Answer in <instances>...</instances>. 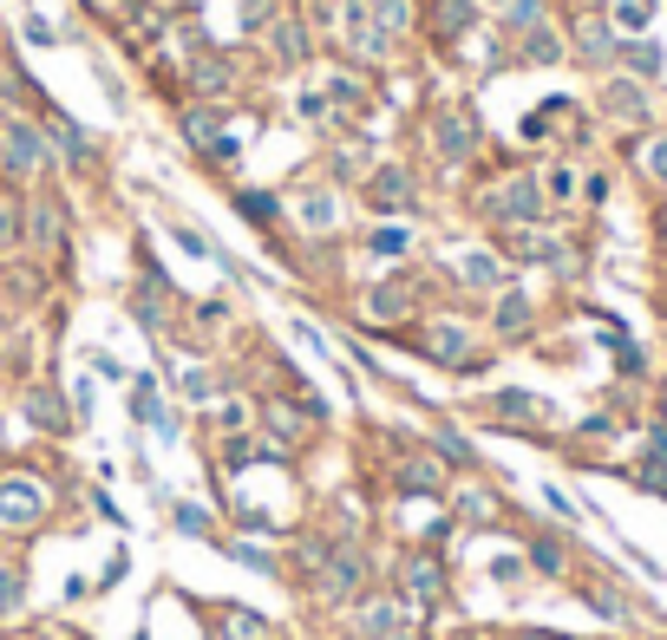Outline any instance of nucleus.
I'll use <instances>...</instances> for the list:
<instances>
[{
    "instance_id": "1",
    "label": "nucleus",
    "mask_w": 667,
    "mask_h": 640,
    "mask_svg": "<svg viewBox=\"0 0 667 640\" xmlns=\"http://www.w3.org/2000/svg\"><path fill=\"white\" fill-rule=\"evenodd\" d=\"M308 576H314V595L327 608H347L367 595V556L360 550H327V543H308Z\"/></svg>"
},
{
    "instance_id": "2",
    "label": "nucleus",
    "mask_w": 667,
    "mask_h": 640,
    "mask_svg": "<svg viewBox=\"0 0 667 640\" xmlns=\"http://www.w3.org/2000/svg\"><path fill=\"white\" fill-rule=\"evenodd\" d=\"M46 164H52L46 124H33V118L7 111V118H0V177H7V183H33Z\"/></svg>"
},
{
    "instance_id": "3",
    "label": "nucleus",
    "mask_w": 667,
    "mask_h": 640,
    "mask_svg": "<svg viewBox=\"0 0 667 640\" xmlns=\"http://www.w3.org/2000/svg\"><path fill=\"white\" fill-rule=\"evenodd\" d=\"M478 216L485 222H498V229H517V222H537L544 216V183L524 170V177H504V183H491L485 196H478Z\"/></svg>"
},
{
    "instance_id": "4",
    "label": "nucleus",
    "mask_w": 667,
    "mask_h": 640,
    "mask_svg": "<svg viewBox=\"0 0 667 640\" xmlns=\"http://www.w3.org/2000/svg\"><path fill=\"white\" fill-rule=\"evenodd\" d=\"M255 419H262V432H269L275 451H295V445L321 425V406H314V399H262Z\"/></svg>"
},
{
    "instance_id": "5",
    "label": "nucleus",
    "mask_w": 667,
    "mask_h": 640,
    "mask_svg": "<svg viewBox=\"0 0 667 640\" xmlns=\"http://www.w3.org/2000/svg\"><path fill=\"white\" fill-rule=\"evenodd\" d=\"M46 510H52V497H46L39 478H26V471L0 478V530H39Z\"/></svg>"
},
{
    "instance_id": "6",
    "label": "nucleus",
    "mask_w": 667,
    "mask_h": 640,
    "mask_svg": "<svg viewBox=\"0 0 667 640\" xmlns=\"http://www.w3.org/2000/svg\"><path fill=\"white\" fill-rule=\"evenodd\" d=\"M400 602L406 608H439L445 602V563L432 550H406L400 556Z\"/></svg>"
},
{
    "instance_id": "7",
    "label": "nucleus",
    "mask_w": 667,
    "mask_h": 640,
    "mask_svg": "<svg viewBox=\"0 0 667 640\" xmlns=\"http://www.w3.org/2000/svg\"><path fill=\"white\" fill-rule=\"evenodd\" d=\"M419 353H426L432 366H445V373H472V366H478V353H472V327H458V321H432V327H419Z\"/></svg>"
},
{
    "instance_id": "8",
    "label": "nucleus",
    "mask_w": 667,
    "mask_h": 640,
    "mask_svg": "<svg viewBox=\"0 0 667 640\" xmlns=\"http://www.w3.org/2000/svg\"><path fill=\"white\" fill-rule=\"evenodd\" d=\"M360 196H367V209H380V216H406V209L419 203V183H413V170H400V164H380V170H367Z\"/></svg>"
},
{
    "instance_id": "9",
    "label": "nucleus",
    "mask_w": 667,
    "mask_h": 640,
    "mask_svg": "<svg viewBox=\"0 0 667 640\" xmlns=\"http://www.w3.org/2000/svg\"><path fill=\"white\" fill-rule=\"evenodd\" d=\"M26 249H33L39 262H59V255H65V209H59L52 196H33V203H26Z\"/></svg>"
},
{
    "instance_id": "10",
    "label": "nucleus",
    "mask_w": 667,
    "mask_h": 640,
    "mask_svg": "<svg viewBox=\"0 0 667 640\" xmlns=\"http://www.w3.org/2000/svg\"><path fill=\"white\" fill-rule=\"evenodd\" d=\"M432 150L458 170V164H472V150H478V124L465 118V111H439L432 118Z\"/></svg>"
},
{
    "instance_id": "11",
    "label": "nucleus",
    "mask_w": 667,
    "mask_h": 640,
    "mask_svg": "<svg viewBox=\"0 0 667 640\" xmlns=\"http://www.w3.org/2000/svg\"><path fill=\"white\" fill-rule=\"evenodd\" d=\"M616 52H622L616 26H609L603 13H583V20H576V59H583V65H609Z\"/></svg>"
},
{
    "instance_id": "12",
    "label": "nucleus",
    "mask_w": 667,
    "mask_h": 640,
    "mask_svg": "<svg viewBox=\"0 0 667 640\" xmlns=\"http://www.w3.org/2000/svg\"><path fill=\"white\" fill-rule=\"evenodd\" d=\"M46 144H52L65 164H79V170H92V164H98V157H92V137H85L65 111H46Z\"/></svg>"
},
{
    "instance_id": "13",
    "label": "nucleus",
    "mask_w": 667,
    "mask_h": 640,
    "mask_svg": "<svg viewBox=\"0 0 667 640\" xmlns=\"http://www.w3.org/2000/svg\"><path fill=\"white\" fill-rule=\"evenodd\" d=\"M419 301H413V281H380V288H367L360 294V314L367 321H406Z\"/></svg>"
},
{
    "instance_id": "14",
    "label": "nucleus",
    "mask_w": 667,
    "mask_h": 640,
    "mask_svg": "<svg viewBox=\"0 0 667 640\" xmlns=\"http://www.w3.org/2000/svg\"><path fill=\"white\" fill-rule=\"evenodd\" d=\"M603 111H609L616 124H642V118H648V92H642L635 79H609V85H603Z\"/></svg>"
},
{
    "instance_id": "15",
    "label": "nucleus",
    "mask_w": 667,
    "mask_h": 640,
    "mask_svg": "<svg viewBox=\"0 0 667 640\" xmlns=\"http://www.w3.org/2000/svg\"><path fill=\"white\" fill-rule=\"evenodd\" d=\"M26 419H33L39 432H52V438L72 432V412H65V399H59L52 386H33V393H26Z\"/></svg>"
},
{
    "instance_id": "16",
    "label": "nucleus",
    "mask_w": 667,
    "mask_h": 640,
    "mask_svg": "<svg viewBox=\"0 0 667 640\" xmlns=\"http://www.w3.org/2000/svg\"><path fill=\"white\" fill-rule=\"evenodd\" d=\"M400 484L419 491V497H439V491H445V458H439V451H413V458L400 464Z\"/></svg>"
},
{
    "instance_id": "17",
    "label": "nucleus",
    "mask_w": 667,
    "mask_h": 640,
    "mask_svg": "<svg viewBox=\"0 0 667 640\" xmlns=\"http://www.w3.org/2000/svg\"><path fill=\"white\" fill-rule=\"evenodd\" d=\"M210 621H216V640H269V621L249 615V608H236V602H216Z\"/></svg>"
},
{
    "instance_id": "18",
    "label": "nucleus",
    "mask_w": 667,
    "mask_h": 640,
    "mask_svg": "<svg viewBox=\"0 0 667 640\" xmlns=\"http://www.w3.org/2000/svg\"><path fill=\"white\" fill-rule=\"evenodd\" d=\"M131 419H138V425H157L164 438H177V419H170V406L157 399V379H138V386H131Z\"/></svg>"
},
{
    "instance_id": "19",
    "label": "nucleus",
    "mask_w": 667,
    "mask_h": 640,
    "mask_svg": "<svg viewBox=\"0 0 667 640\" xmlns=\"http://www.w3.org/2000/svg\"><path fill=\"white\" fill-rule=\"evenodd\" d=\"M400 621H413L400 602H367V608L354 615V635H360V640H386L393 628H400Z\"/></svg>"
},
{
    "instance_id": "20",
    "label": "nucleus",
    "mask_w": 667,
    "mask_h": 640,
    "mask_svg": "<svg viewBox=\"0 0 667 640\" xmlns=\"http://www.w3.org/2000/svg\"><path fill=\"white\" fill-rule=\"evenodd\" d=\"M190 85H196V92H203V98H223V92H229V85H236V65H229V59H223V52H203V59H196V65H190Z\"/></svg>"
},
{
    "instance_id": "21",
    "label": "nucleus",
    "mask_w": 667,
    "mask_h": 640,
    "mask_svg": "<svg viewBox=\"0 0 667 640\" xmlns=\"http://www.w3.org/2000/svg\"><path fill=\"white\" fill-rule=\"evenodd\" d=\"M269 46H275V59H282V65H301V59L314 52L301 20H275V26H269Z\"/></svg>"
},
{
    "instance_id": "22",
    "label": "nucleus",
    "mask_w": 667,
    "mask_h": 640,
    "mask_svg": "<svg viewBox=\"0 0 667 640\" xmlns=\"http://www.w3.org/2000/svg\"><path fill=\"white\" fill-rule=\"evenodd\" d=\"M13 249H26V203H20V190H0V255H13Z\"/></svg>"
},
{
    "instance_id": "23",
    "label": "nucleus",
    "mask_w": 667,
    "mask_h": 640,
    "mask_svg": "<svg viewBox=\"0 0 667 640\" xmlns=\"http://www.w3.org/2000/svg\"><path fill=\"white\" fill-rule=\"evenodd\" d=\"M347 52H354V59H386V52H393V39H386V33L360 13V20H347Z\"/></svg>"
},
{
    "instance_id": "24",
    "label": "nucleus",
    "mask_w": 667,
    "mask_h": 640,
    "mask_svg": "<svg viewBox=\"0 0 667 640\" xmlns=\"http://www.w3.org/2000/svg\"><path fill=\"white\" fill-rule=\"evenodd\" d=\"M517 46H524V59H531V65H557V59L570 52V46L557 39V26H550V20H544V26H531V33H517Z\"/></svg>"
},
{
    "instance_id": "25",
    "label": "nucleus",
    "mask_w": 667,
    "mask_h": 640,
    "mask_svg": "<svg viewBox=\"0 0 667 640\" xmlns=\"http://www.w3.org/2000/svg\"><path fill=\"white\" fill-rule=\"evenodd\" d=\"M557 242L537 229V222H517V229H504V255H517V262H544Z\"/></svg>"
},
{
    "instance_id": "26",
    "label": "nucleus",
    "mask_w": 667,
    "mask_h": 640,
    "mask_svg": "<svg viewBox=\"0 0 667 640\" xmlns=\"http://www.w3.org/2000/svg\"><path fill=\"white\" fill-rule=\"evenodd\" d=\"M485 412H491L498 425H531V419L544 412V399H531V393H498V399H485Z\"/></svg>"
},
{
    "instance_id": "27",
    "label": "nucleus",
    "mask_w": 667,
    "mask_h": 640,
    "mask_svg": "<svg viewBox=\"0 0 667 640\" xmlns=\"http://www.w3.org/2000/svg\"><path fill=\"white\" fill-rule=\"evenodd\" d=\"M458 275H465V288H498L504 281V262L485 255V249H472V255H458Z\"/></svg>"
},
{
    "instance_id": "28",
    "label": "nucleus",
    "mask_w": 667,
    "mask_h": 640,
    "mask_svg": "<svg viewBox=\"0 0 667 640\" xmlns=\"http://www.w3.org/2000/svg\"><path fill=\"white\" fill-rule=\"evenodd\" d=\"M295 216H301L308 229H334V216H341V203H334V190H308V196L295 203Z\"/></svg>"
},
{
    "instance_id": "29",
    "label": "nucleus",
    "mask_w": 667,
    "mask_h": 640,
    "mask_svg": "<svg viewBox=\"0 0 667 640\" xmlns=\"http://www.w3.org/2000/svg\"><path fill=\"white\" fill-rule=\"evenodd\" d=\"M524 327H531V294H517V288H511V294H498V334H504V340H517Z\"/></svg>"
},
{
    "instance_id": "30",
    "label": "nucleus",
    "mask_w": 667,
    "mask_h": 640,
    "mask_svg": "<svg viewBox=\"0 0 667 640\" xmlns=\"http://www.w3.org/2000/svg\"><path fill=\"white\" fill-rule=\"evenodd\" d=\"M472 26V0H432V33L439 39H458Z\"/></svg>"
},
{
    "instance_id": "31",
    "label": "nucleus",
    "mask_w": 667,
    "mask_h": 640,
    "mask_svg": "<svg viewBox=\"0 0 667 640\" xmlns=\"http://www.w3.org/2000/svg\"><path fill=\"white\" fill-rule=\"evenodd\" d=\"M26 608V569L20 563H0V621H13Z\"/></svg>"
},
{
    "instance_id": "32",
    "label": "nucleus",
    "mask_w": 667,
    "mask_h": 640,
    "mask_svg": "<svg viewBox=\"0 0 667 640\" xmlns=\"http://www.w3.org/2000/svg\"><path fill=\"white\" fill-rule=\"evenodd\" d=\"M452 510H458L465 523H491V517H498V497H491V491H478V484H465V491L452 497Z\"/></svg>"
},
{
    "instance_id": "33",
    "label": "nucleus",
    "mask_w": 667,
    "mask_h": 640,
    "mask_svg": "<svg viewBox=\"0 0 667 640\" xmlns=\"http://www.w3.org/2000/svg\"><path fill=\"white\" fill-rule=\"evenodd\" d=\"M648 20H655V0H616V13H609V26L616 33H635V39L648 33Z\"/></svg>"
},
{
    "instance_id": "34",
    "label": "nucleus",
    "mask_w": 667,
    "mask_h": 640,
    "mask_svg": "<svg viewBox=\"0 0 667 640\" xmlns=\"http://www.w3.org/2000/svg\"><path fill=\"white\" fill-rule=\"evenodd\" d=\"M367 20H373L386 39H400V33L413 26V0H373V13H367Z\"/></svg>"
},
{
    "instance_id": "35",
    "label": "nucleus",
    "mask_w": 667,
    "mask_h": 640,
    "mask_svg": "<svg viewBox=\"0 0 667 640\" xmlns=\"http://www.w3.org/2000/svg\"><path fill=\"white\" fill-rule=\"evenodd\" d=\"M183 137H190L196 150H210V144H216V111H203V105L183 111Z\"/></svg>"
},
{
    "instance_id": "36",
    "label": "nucleus",
    "mask_w": 667,
    "mask_h": 640,
    "mask_svg": "<svg viewBox=\"0 0 667 640\" xmlns=\"http://www.w3.org/2000/svg\"><path fill=\"white\" fill-rule=\"evenodd\" d=\"M537 183H544V203H570V196H576V170H570V164H557V170H544Z\"/></svg>"
},
{
    "instance_id": "37",
    "label": "nucleus",
    "mask_w": 667,
    "mask_h": 640,
    "mask_svg": "<svg viewBox=\"0 0 667 640\" xmlns=\"http://www.w3.org/2000/svg\"><path fill=\"white\" fill-rule=\"evenodd\" d=\"M236 209H242V216H249V222H255V229H262V222H275V216H282V203H275V196H262V190H242V196H236Z\"/></svg>"
},
{
    "instance_id": "38",
    "label": "nucleus",
    "mask_w": 667,
    "mask_h": 640,
    "mask_svg": "<svg viewBox=\"0 0 667 640\" xmlns=\"http://www.w3.org/2000/svg\"><path fill=\"white\" fill-rule=\"evenodd\" d=\"M504 26H511V33L544 26V0H504Z\"/></svg>"
},
{
    "instance_id": "39",
    "label": "nucleus",
    "mask_w": 667,
    "mask_h": 640,
    "mask_svg": "<svg viewBox=\"0 0 667 640\" xmlns=\"http://www.w3.org/2000/svg\"><path fill=\"white\" fill-rule=\"evenodd\" d=\"M622 59L648 79V72H662V46H648V39H622Z\"/></svg>"
},
{
    "instance_id": "40",
    "label": "nucleus",
    "mask_w": 667,
    "mask_h": 640,
    "mask_svg": "<svg viewBox=\"0 0 667 640\" xmlns=\"http://www.w3.org/2000/svg\"><path fill=\"white\" fill-rule=\"evenodd\" d=\"M406 242H413L406 229H373V236H367V249H373V255H386V262H400V255H406Z\"/></svg>"
},
{
    "instance_id": "41",
    "label": "nucleus",
    "mask_w": 667,
    "mask_h": 640,
    "mask_svg": "<svg viewBox=\"0 0 667 640\" xmlns=\"http://www.w3.org/2000/svg\"><path fill=\"white\" fill-rule=\"evenodd\" d=\"M531 563H537L544 576H563V550H557V536H531Z\"/></svg>"
},
{
    "instance_id": "42",
    "label": "nucleus",
    "mask_w": 667,
    "mask_h": 640,
    "mask_svg": "<svg viewBox=\"0 0 667 640\" xmlns=\"http://www.w3.org/2000/svg\"><path fill=\"white\" fill-rule=\"evenodd\" d=\"M432 451H439L445 464H472V445H465L458 432H432Z\"/></svg>"
},
{
    "instance_id": "43",
    "label": "nucleus",
    "mask_w": 667,
    "mask_h": 640,
    "mask_svg": "<svg viewBox=\"0 0 667 640\" xmlns=\"http://www.w3.org/2000/svg\"><path fill=\"white\" fill-rule=\"evenodd\" d=\"M223 550H229L242 569H275V556H269V550H255V543H223Z\"/></svg>"
},
{
    "instance_id": "44",
    "label": "nucleus",
    "mask_w": 667,
    "mask_h": 640,
    "mask_svg": "<svg viewBox=\"0 0 667 640\" xmlns=\"http://www.w3.org/2000/svg\"><path fill=\"white\" fill-rule=\"evenodd\" d=\"M177 530H183V536H210V517H203L196 504H177Z\"/></svg>"
},
{
    "instance_id": "45",
    "label": "nucleus",
    "mask_w": 667,
    "mask_h": 640,
    "mask_svg": "<svg viewBox=\"0 0 667 640\" xmlns=\"http://www.w3.org/2000/svg\"><path fill=\"white\" fill-rule=\"evenodd\" d=\"M642 164H648V177H655V183H667V131L648 144V150H642Z\"/></svg>"
},
{
    "instance_id": "46",
    "label": "nucleus",
    "mask_w": 667,
    "mask_h": 640,
    "mask_svg": "<svg viewBox=\"0 0 667 640\" xmlns=\"http://www.w3.org/2000/svg\"><path fill=\"white\" fill-rule=\"evenodd\" d=\"M210 393H216V386H210V373H203V366H196V373H183V399H190V406H203Z\"/></svg>"
},
{
    "instance_id": "47",
    "label": "nucleus",
    "mask_w": 667,
    "mask_h": 640,
    "mask_svg": "<svg viewBox=\"0 0 667 640\" xmlns=\"http://www.w3.org/2000/svg\"><path fill=\"white\" fill-rule=\"evenodd\" d=\"M275 20V0H242V26L255 33V26H269Z\"/></svg>"
},
{
    "instance_id": "48",
    "label": "nucleus",
    "mask_w": 667,
    "mask_h": 640,
    "mask_svg": "<svg viewBox=\"0 0 667 640\" xmlns=\"http://www.w3.org/2000/svg\"><path fill=\"white\" fill-rule=\"evenodd\" d=\"M26 39H33V46H52V20H46V13H26Z\"/></svg>"
},
{
    "instance_id": "49",
    "label": "nucleus",
    "mask_w": 667,
    "mask_h": 640,
    "mask_svg": "<svg viewBox=\"0 0 667 640\" xmlns=\"http://www.w3.org/2000/svg\"><path fill=\"white\" fill-rule=\"evenodd\" d=\"M589 608H596V615H609V621H616V615H622V602H616V595H609V589H589Z\"/></svg>"
},
{
    "instance_id": "50",
    "label": "nucleus",
    "mask_w": 667,
    "mask_h": 640,
    "mask_svg": "<svg viewBox=\"0 0 667 640\" xmlns=\"http://www.w3.org/2000/svg\"><path fill=\"white\" fill-rule=\"evenodd\" d=\"M458 640H491V635H485V628H465V635H458Z\"/></svg>"
},
{
    "instance_id": "51",
    "label": "nucleus",
    "mask_w": 667,
    "mask_h": 640,
    "mask_svg": "<svg viewBox=\"0 0 667 640\" xmlns=\"http://www.w3.org/2000/svg\"><path fill=\"white\" fill-rule=\"evenodd\" d=\"M517 640H563V635H517Z\"/></svg>"
},
{
    "instance_id": "52",
    "label": "nucleus",
    "mask_w": 667,
    "mask_h": 640,
    "mask_svg": "<svg viewBox=\"0 0 667 640\" xmlns=\"http://www.w3.org/2000/svg\"><path fill=\"white\" fill-rule=\"evenodd\" d=\"M0 340H7V307H0Z\"/></svg>"
},
{
    "instance_id": "53",
    "label": "nucleus",
    "mask_w": 667,
    "mask_h": 640,
    "mask_svg": "<svg viewBox=\"0 0 667 640\" xmlns=\"http://www.w3.org/2000/svg\"><path fill=\"white\" fill-rule=\"evenodd\" d=\"M662 242H667V209H662Z\"/></svg>"
}]
</instances>
